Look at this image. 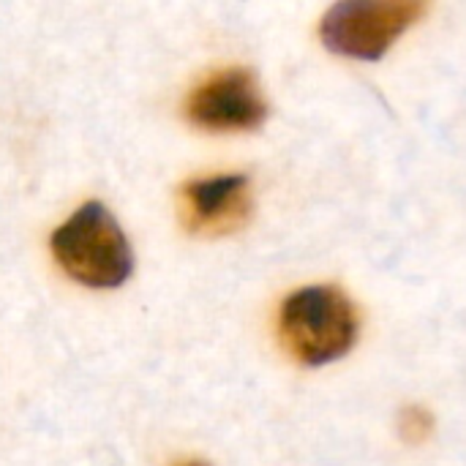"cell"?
<instances>
[{
  "label": "cell",
  "instance_id": "1",
  "mask_svg": "<svg viewBox=\"0 0 466 466\" xmlns=\"http://www.w3.org/2000/svg\"><path fill=\"white\" fill-rule=\"evenodd\" d=\"M52 257L79 284L93 289H115L134 270L131 243L117 218L101 205H82L52 235Z\"/></svg>",
  "mask_w": 466,
  "mask_h": 466
},
{
  "label": "cell",
  "instance_id": "2",
  "mask_svg": "<svg viewBox=\"0 0 466 466\" xmlns=\"http://www.w3.org/2000/svg\"><path fill=\"white\" fill-rule=\"evenodd\" d=\"M279 333L295 360L303 366H328L352 350L358 314L341 289L303 287L284 300Z\"/></svg>",
  "mask_w": 466,
  "mask_h": 466
},
{
  "label": "cell",
  "instance_id": "3",
  "mask_svg": "<svg viewBox=\"0 0 466 466\" xmlns=\"http://www.w3.org/2000/svg\"><path fill=\"white\" fill-rule=\"evenodd\" d=\"M423 14L418 0H347L328 8L319 38L341 57L380 60Z\"/></svg>",
  "mask_w": 466,
  "mask_h": 466
},
{
  "label": "cell",
  "instance_id": "4",
  "mask_svg": "<svg viewBox=\"0 0 466 466\" xmlns=\"http://www.w3.org/2000/svg\"><path fill=\"white\" fill-rule=\"evenodd\" d=\"M188 120L208 131H248L265 123L268 101L246 68H224L188 96Z\"/></svg>",
  "mask_w": 466,
  "mask_h": 466
},
{
  "label": "cell",
  "instance_id": "5",
  "mask_svg": "<svg viewBox=\"0 0 466 466\" xmlns=\"http://www.w3.org/2000/svg\"><path fill=\"white\" fill-rule=\"evenodd\" d=\"M188 232L221 238L238 232L251 216V183L246 175H213L188 180L177 197Z\"/></svg>",
  "mask_w": 466,
  "mask_h": 466
},
{
  "label": "cell",
  "instance_id": "6",
  "mask_svg": "<svg viewBox=\"0 0 466 466\" xmlns=\"http://www.w3.org/2000/svg\"><path fill=\"white\" fill-rule=\"evenodd\" d=\"M399 429H401V437L412 445H420L431 437L434 431V418L431 412H426L423 407H410L404 410L401 420H399Z\"/></svg>",
  "mask_w": 466,
  "mask_h": 466
},
{
  "label": "cell",
  "instance_id": "7",
  "mask_svg": "<svg viewBox=\"0 0 466 466\" xmlns=\"http://www.w3.org/2000/svg\"><path fill=\"white\" fill-rule=\"evenodd\" d=\"M175 466H210V464H205V461H197V459H191V461H180V464H175Z\"/></svg>",
  "mask_w": 466,
  "mask_h": 466
}]
</instances>
